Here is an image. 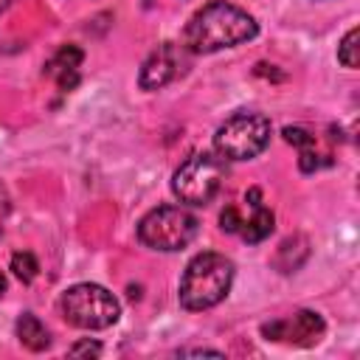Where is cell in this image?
<instances>
[{
	"label": "cell",
	"mask_w": 360,
	"mask_h": 360,
	"mask_svg": "<svg viewBox=\"0 0 360 360\" xmlns=\"http://www.w3.org/2000/svg\"><path fill=\"white\" fill-rule=\"evenodd\" d=\"M8 3H11V0H0V11H3V8L8 6Z\"/></svg>",
	"instance_id": "obj_19"
},
{
	"label": "cell",
	"mask_w": 360,
	"mask_h": 360,
	"mask_svg": "<svg viewBox=\"0 0 360 360\" xmlns=\"http://www.w3.org/2000/svg\"><path fill=\"white\" fill-rule=\"evenodd\" d=\"M259 34V22L228 0H211L191 14L183 28V48L191 53H214L242 45Z\"/></svg>",
	"instance_id": "obj_1"
},
{
	"label": "cell",
	"mask_w": 360,
	"mask_h": 360,
	"mask_svg": "<svg viewBox=\"0 0 360 360\" xmlns=\"http://www.w3.org/2000/svg\"><path fill=\"white\" fill-rule=\"evenodd\" d=\"M231 284H233V262L222 253L202 250L183 270L177 287L180 307L188 312L211 309L231 292Z\"/></svg>",
	"instance_id": "obj_2"
},
{
	"label": "cell",
	"mask_w": 360,
	"mask_h": 360,
	"mask_svg": "<svg viewBox=\"0 0 360 360\" xmlns=\"http://www.w3.org/2000/svg\"><path fill=\"white\" fill-rule=\"evenodd\" d=\"M338 62L343 68H352V70L360 65V28L357 25L349 28L346 37L340 39V45H338Z\"/></svg>",
	"instance_id": "obj_12"
},
{
	"label": "cell",
	"mask_w": 360,
	"mask_h": 360,
	"mask_svg": "<svg viewBox=\"0 0 360 360\" xmlns=\"http://www.w3.org/2000/svg\"><path fill=\"white\" fill-rule=\"evenodd\" d=\"M143 3H146V6H149V3H152V0H143Z\"/></svg>",
	"instance_id": "obj_20"
},
{
	"label": "cell",
	"mask_w": 360,
	"mask_h": 360,
	"mask_svg": "<svg viewBox=\"0 0 360 360\" xmlns=\"http://www.w3.org/2000/svg\"><path fill=\"white\" fill-rule=\"evenodd\" d=\"M250 205H253V214H250L248 219H242V225H239L236 233H239L245 242L256 245V242H262V239H267V236L273 233V222H276V217H273L270 208L262 205V200H253Z\"/></svg>",
	"instance_id": "obj_10"
},
{
	"label": "cell",
	"mask_w": 360,
	"mask_h": 360,
	"mask_svg": "<svg viewBox=\"0 0 360 360\" xmlns=\"http://www.w3.org/2000/svg\"><path fill=\"white\" fill-rule=\"evenodd\" d=\"M84 53L79 45H62L48 62H45V73L56 79L59 90H73L79 84V65H82Z\"/></svg>",
	"instance_id": "obj_9"
},
{
	"label": "cell",
	"mask_w": 360,
	"mask_h": 360,
	"mask_svg": "<svg viewBox=\"0 0 360 360\" xmlns=\"http://www.w3.org/2000/svg\"><path fill=\"white\" fill-rule=\"evenodd\" d=\"M281 135H284L287 143H292V146H298V149H309V146H315V135L307 132L304 127H284Z\"/></svg>",
	"instance_id": "obj_14"
},
{
	"label": "cell",
	"mask_w": 360,
	"mask_h": 360,
	"mask_svg": "<svg viewBox=\"0 0 360 360\" xmlns=\"http://www.w3.org/2000/svg\"><path fill=\"white\" fill-rule=\"evenodd\" d=\"M273 135V124L262 112H233L214 132V152L225 160H253L259 158Z\"/></svg>",
	"instance_id": "obj_4"
},
{
	"label": "cell",
	"mask_w": 360,
	"mask_h": 360,
	"mask_svg": "<svg viewBox=\"0 0 360 360\" xmlns=\"http://www.w3.org/2000/svg\"><path fill=\"white\" fill-rule=\"evenodd\" d=\"M200 231V219L180 205H158L138 222V239L152 250H183Z\"/></svg>",
	"instance_id": "obj_5"
},
{
	"label": "cell",
	"mask_w": 360,
	"mask_h": 360,
	"mask_svg": "<svg viewBox=\"0 0 360 360\" xmlns=\"http://www.w3.org/2000/svg\"><path fill=\"white\" fill-rule=\"evenodd\" d=\"M326 332V323L312 309H298L287 318H276L270 323H262L264 340L287 343V346H315Z\"/></svg>",
	"instance_id": "obj_7"
},
{
	"label": "cell",
	"mask_w": 360,
	"mask_h": 360,
	"mask_svg": "<svg viewBox=\"0 0 360 360\" xmlns=\"http://www.w3.org/2000/svg\"><path fill=\"white\" fill-rule=\"evenodd\" d=\"M225 180V163L217 152H194L172 174V191L186 205H205Z\"/></svg>",
	"instance_id": "obj_6"
},
{
	"label": "cell",
	"mask_w": 360,
	"mask_h": 360,
	"mask_svg": "<svg viewBox=\"0 0 360 360\" xmlns=\"http://www.w3.org/2000/svg\"><path fill=\"white\" fill-rule=\"evenodd\" d=\"M68 354L70 357H98L101 354V343H96V340H82V343H76V346H70L68 349Z\"/></svg>",
	"instance_id": "obj_16"
},
{
	"label": "cell",
	"mask_w": 360,
	"mask_h": 360,
	"mask_svg": "<svg viewBox=\"0 0 360 360\" xmlns=\"http://www.w3.org/2000/svg\"><path fill=\"white\" fill-rule=\"evenodd\" d=\"M11 270L22 284H31L37 278V273H39V262H37V256L31 250H17L11 256Z\"/></svg>",
	"instance_id": "obj_13"
},
{
	"label": "cell",
	"mask_w": 360,
	"mask_h": 360,
	"mask_svg": "<svg viewBox=\"0 0 360 360\" xmlns=\"http://www.w3.org/2000/svg\"><path fill=\"white\" fill-rule=\"evenodd\" d=\"M180 65H183L180 48L174 42H160L143 59V65H141V73H138L141 90H160V87H166L180 73Z\"/></svg>",
	"instance_id": "obj_8"
},
{
	"label": "cell",
	"mask_w": 360,
	"mask_h": 360,
	"mask_svg": "<svg viewBox=\"0 0 360 360\" xmlns=\"http://www.w3.org/2000/svg\"><path fill=\"white\" fill-rule=\"evenodd\" d=\"M59 309H62V318L76 326V329H110L118 315H121V304L118 298L101 287V284H90V281H82V284H73L62 292L59 298Z\"/></svg>",
	"instance_id": "obj_3"
},
{
	"label": "cell",
	"mask_w": 360,
	"mask_h": 360,
	"mask_svg": "<svg viewBox=\"0 0 360 360\" xmlns=\"http://www.w3.org/2000/svg\"><path fill=\"white\" fill-rule=\"evenodd\" d=\"M17 338L31 352H42V349L51 346V332L45 329V323L34 312H22L17 318Z\"/></svg>",
	"instance_id": "obj_11"
},
{
	"label": "cell",
	"mask_w": 360,
	"mask_h": 360,
	"mask_svg": "<svg viewBox=\"0 0 360 360\" xmlns=\"http://www.w3.org/2000/svg\"><path fill=\"white\" fill-rule=\"evenodd\" d=\"M239 225H242L239 208H236V205L222 208V214H219V228H222V231H228V233H236V231H239Z\"/></svg>",
	"instance_id": "obj_15"
},
{
	"label": "cell",
	"mask_w": 360,
	"mask_h": 360,
	"mask_svg": "<svg viewBox=\"0 0 360 360\" xmlns=\"http://www.w3.org/2000/svg\"><path fill=\"white\" fill-rule=\"evenodd\" d=\"M3 292H6V276L0 273V295H3Z\"/></svg>",
	"instance_id": "obj_18"
},
{
	"label": "cell",
	"mask_w": 360,
	"mask_h": 360,
	"mask_svg": "<svg viewBox=\"0 0 360 360\" xmlns=\"http://www.w3.org/2000/svg\"><path fill=\"white\" fill-rule=\"evenodd\" d=\"M177 354H183V357H200V354H205V357H222V352H217V349H183Z\"/></svg>",
	"instance_id": "obj_17"
}]
</instances>
